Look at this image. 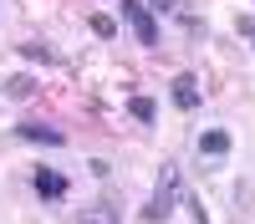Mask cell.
<instances>
[{
    "instance_id": "cell-1",
    "label": "cell",
    "mask_w": 255,
    "mask_h": 224,
    "mask_svg": "<svg viewBox=\"0 0 255 224\" xmlns=\"http://www.w3.org/2000/svg\"><path fill=\"white\" fill-rule=\"evenodd\" d=\"M179 199H184L179 168H174V163H163V173H158V189H153V199H148L143 219H148V224H168V214H174V204H179Z\"/></svg>"
},
{
    "instance_id": "cell-2",
    "label": "cell",
    "mask_w": 255,
    "mask_h": 224,
    "mask_svg": "<svg viewBox=\"0 0 255 224\" xmlns=\"http://www.w3.org/2000/svg\"><path fill=\"white\" fill-rule=\"evenodd\" d=\"M123 20L133 26V36L143 46H158V20H153V10H148L143 0H123Z\"/></svg>"
},
{
    "instance_id": "cell-3",
    "label": "cell",
    "mask_w": 255,
    "mask_h": 224,
    "mask_svg": "<svg viewBox=\"0 0 255 224\" xmlns=\"http://www.w3.org/2000/svg\"><path fill=\"white\" fill-rule=\"evenodd\" d=\"M31 189L46 199V204H56V199H67L72 183H67V173H56V168H36V173H31Z\"/></svg>"
},
{
    "instance_id": "cell-4",
    "label": "cell",
    "mask_w": 255,
    "mask_h": 224,
    "mask_svg": "<svg viewBox=\"0 0 255 224\" xmlns=\"http://www.w3.org/2000/svg\"><path fill=\"white\" fill-rule=\"evenodd\" d=\"M15 138H26V143H46V148H61V143H67V133L51 128V122H15Z\"/></svg>"
},
{
    "instance_id": "cell-5",
    "label": "cell",
    "mask_w": 255,
    "mask_h": 224,
    "mask_svg": "<svg viewBox=\"0 0 255 224\" xmlns=\"http://www.w3.org/2000/svg\"><path fill=\"white\" fill-rule=\"evenodd\" d=\"M174 107L179 112H199V81H194V72L174 76Z\"/></svg>"
},
{
    "instance_id": "cell-6",
    "label": "cell",
    "mask_w": 255,
    "mask_h": 224,
    "mask_svg": "<svg viewBox=\"0 0 255 224\" xmlns=\"http://www.w3.org/2000/svg\"><path fill=\"white\" fill-rule=\"evenodd\" d=\"M230 148H235V138H230V128H209L204 138H199V158H209V163H220Z\"/></svg>"
},
{
    "instance_id": "cell-7",
    "label": "cell",
    "mask_w": 255,
    "mask_h": 224,
    "mask_svg": "<svg viewBox=\"0 0 255 224\" xmlns=\"http://www.w3.org/2000/svg\"><path fill=\"white\" fill-rule=\"evenodd\" d=\"M20 56H26V61H41V67H61V51L46 46V41H20Z\"/></svg>"
},
{
    "instance_id": "cell-8",
    "label": "cell",
    "mask_w": 255,
    "mask_h": 224,
    "mask_svg": "<svg viewBox=\"0 0 255 224\" xmlns=\"http://www.w3.org/2000/svg\"><path fill=\"white\" fill-rule=\"evenodd\" d=\"M77 224H123V219H118L113 204L102 199V204H92V209H82V214H77Z\"/></svg>"
},
{
    "instance_id": "cell-9",
    "label": "cell",
    "mask_w": 255,
    "mask_h": 224,
    "mask_svg": "<svg viewBox=\"0 0 255 224\" xmlns=\"http://www.w3.org/2000/svg\"><path fill=\"white\" fill-rule=\"evenodd\" d=\"M128 112H133V117L143 122V128H148V122H153V117H158V102H153V97H143V92H138V97H128Z\"/></svg>"
},
{
    "instance_id": "cell-10",
    "label": "cell",
    "mask_w": 255,
    "mask_h": 224,
    "mask_svg": "<svg viewBox=\"0 0 255 224\" xmlns=\"http://www.w3.org/2000/svg\"><path fill=\"white\" fill-rule=\"evenodd\" d=\"M92 31H97L102 41H113V36H118V20H113V15H92Z\"/></svg>"
},
{
    "instance_id": "cell-11",
    "label": "cell",
    "mask_w": 255,
    "mask_h": 224,
    "mask_svg": "<svg viewBox=\"0 0 255 224\" xmlns=\"http://www.w3.org/2000/svg\"><path fill=\"white\" fill-rule=\"evenodd\" d=\"M31 92H36V76H15L10 81V97H31Z\"/></svg>"
},
{
    "instance_id": "cell-12",
    "label": "cell",
    "mask_w": 255,
    "mask_h": 224,
    "mask_svg": "<svg viewBox=\"0 0 255 224\" xmlns=\"http://www.w3.org/2000/svg\"><path fill=\"white\" fill-rule=\"evenodd\" d=\"M148 10H179V0H148Z\"/></svg>"
}]
</instances>
